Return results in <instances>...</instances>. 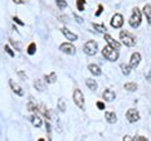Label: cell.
<instances>
[{
  "label": "cell",
  "instance_id": "obj_1",
  "mask_svg": "<svg viewBox=\"0 0 151 141\" xmlns=\"http://www.w3.org/2000/svg\"><path fill=\"white\" fill-rule=\"evenodd\" d=\"M102 54H103V57H105L107 60H110V62H115V60L119 59V49H115L111 45L103 47Z\"/></svg>",
  "mask_w": 151,
  "mask_h": 141
},
{
  "label": "cell",
  "instance_id": "obj_2",
  "mask_svg": "<svg viewBox=\"0 0 151 141\" xmlns=\"http://www.w3.org/2000/svg\"><path fill=\"white\" fill-rule=\"evenodd\" d=\"M120 39L126 47H134L136 44V37L134 34H131L130 32L122 30L120 33Z\"/></svg>",
  "mask_w": 151,
  "mask_h": 141
},
{
  "label": "cell",
  "instance_id": "obj_3",
  "mask_svg": "<svg viewBox=\"0 0 151 141\" xmlns=\"http://www.w3.org/2000/svg\"><path fill=\"white\" fill-rule=\"evenodd\" d=\"M141 12H140V9L139 8H134L132 9V14H131V18H130V25L132 28H137L140 24H141Z\"/></svg>",
  "mask_w": 151,
  "mask_h": 141
},
{
  "label": "cell",
  "instance_id": "obj_4",
  "mask_svg": "<svg viewBox=\"0 0 151 141\" xmlns=\"http://www.w3.org/2000/svg\"><path fill=\"white\" fill-rule=\"evenodd\" d=\"M97 48H98V45L97 43L94 40H88L86 44L83 45V50H84V53L88 54V55H94L97 53Z\"/></svg>",
  "mask_w": 151,
  "mask_h": 141
},
{
  "label": "cell",
  "instance_id": "obj_5",
  "mask_svg": "<svg viewBox=\"0 0 151 141\" xmlns=\"http://www.w3.org/2000/svg\"><path fill=\"white\" fill-rule=\"evenodd\" d=\"M73 101L79 109H83L84 97H83V93L81 92V90H78V88H76L74 92H73Z\"/></svg>",
  "mask_w": 151,
  "mask_h": 141
},
{
  "label": "cell",
  "instance_id": "obj_6",
  "mask_svg": "<svg viewBox=\"0 0 151 141\" xmlns=\"http://www.w3.org/2000/svg\"><path fill=\"white\" fill-rule=\"evenodd\" d=\"M126 119L129 120L130 124H135V122H137L140 120V114L137 110L135 109H130L129 111L126 112Z\"/></svg>",
  "mask_w": 151,
  "mask_h": 141
},
{
  "label": "cell",
  "instance_id": "obj_7",
  "mask_svg": "<svg viewBox=\"0 0 151 141\" xmlns=\"http://www.w3.org/2000/svg\"><path fill=\"white\" fill-rule=\"evenodd\" d=\"M111 25L113 28H121L122 25H124V17L121 15V14H115V15L112 17V19H111Z\"/></svg>",
  "mask_w": 151,
  "mask_h": 141
},
{
  "label": "cell",
  "instance_id": "obj_8",
  "mask_svg": "<svg viewBox=\"0 0 151 141\" xmlns=\"http://www.w3.org/2000/svg\"><path fill=\"white\" fill-rule=\"evenodd\" d=\"M59 49L62 50L63 53L69 54V55H73L76 53V47L73 44H70V43H63V44H60Z\"/></svg>",
  "mask_w": 151,
  "mask_h": 141
},
{
  "label": "cell",
  "instance_id": "obj_9",
  "mask_svg": "<svg viewBox=\"0 0 151 141\" xmlns=\"http://www.w3.org/2000/svg\"><path fill=\"white\" fill-rule=\"evenodd\" d=\"M105 39H106V42L108 43V45L113 47V48H115V49H120V48H121V44H120L117 40L113 39L110 34H106V33H105Z\"/></svg>",
  "mask_w": 151,
  "mask_h": 141
},
{
  "label": "cell",
  "instance_id": "obj_10",
  "mask_svg": "<svg viewBox=\"0 0 151 141\" xmlns=\"http://www.w3.org/2000/svg\"><path fill=\"white\" fill-rule=\"evenodd\" d=\"M62 33L65 35V38H67L68 40H70V42H76L78 39V35L74 34V33H72L69 29H67V28H62Z\"/></svg>",
  "mask_w": 151,
  "mask_h": 141
},
{
  "label": "cell",
  "instance_id": "obj_11",
  "mask_svg": "<svg viewBox=\"0 0 151 141\" xmlns=\"http://www.w3.org/2000/svg\"><path fill=\"white\" fill-rule=\"evenodd\" d=\"M9 84H10V87H12V90L14 91V93H17L18 96H23V95H24V92H23V88L19 86L18 83L14 82L13 79H10V81H9Z\"/></svg>",
  "mask_w": 151,
  "mask_h": 141
},
{
  "label": "cell",
  "instance_id": "obj_12",
  "mask_svg": "<svg viewBox=\"0 0 151 141\" xmlns=\"http://www.w3.org/2000/svg\"><path fill=\"white\" fill-rule=\"evenodd\" d=\"M140 60H141V55L140 53H134L131 55V59H130V64L132 68H136L137 65L140 64Z\"/></svg>",
  "mask_w": 151,
  "mask_h": 141
},
{
  "label": "cell",
  "instance_id": "obj_13",
  "mask_svg": "<svg viewBox=\"0 0 151 141\" xmlns=\"http://www.w3.org/2000/svg\"><path fill=\"white\" fill-rule=\"evenodd\" d=\"M102 96H103V98H105L106 101L111 102V101H113L116 98V93L113 92L112 90H110V88H107V90H105V92L102 93Z\"/></svg>",
  "mask_w": 151,
  "mask_h": 141
},
{
  "label": "cell",
  "instance_id": "obj_14",
  "mask_svg": "<svg viewBox=\"0 0 151 141\" xmlns=\"http://www.w3.org/2000/svg\"><path fill=\"white\" fill-rule=\"evenodd\" d=\"M88 69H89V72H91L92 74H94V76H101V74H102L101 68L98 67V65H96V64H89Z\"/></svg>",
  "mask_w": 151,
  "mask_h": 141
},
{
  "label": "cell",
  "instance_id": "obj_15",
  "mask_svg": "<svg viewBox=\"0 0 151 141\" xmlns=\"http://www.w3.org/2000/svg\"><path fill=\"white\" fill-rule=\"evenodd\" d=\"M105 117H106L107 122H110V124H115V122L117 121V116H116L115 112H106Z\"/></svg>",
  "mask_w": 151,
  "mask_h": 141
},
{
  "label": "cell",
  "instance_id": "obj_16",
  "mask_svg": "<svg viewBox=\"0 0 151 141\" xmlns=\"http://www.w3.org/2000/svg\"><path fill=\"white\" fill-rule=\"evenodd\" d=\"M144 14H145L146 19H147V23L151 25V5L146 4V5L144 6Z\"/></svg>",
  "mask_w": 151,
  "mask_h": 141
},
{
  "label": "cell",
  "instance_id": "obj_17",
  "mask_svg": "<svg viewBox=\"0 0 151 141\" xmlns=\"http://www.w3.org/2000/svg\"><path fill=\"white\" fill-rule=\"evenodd\" d=\"M34 87H35V90H38L39 92H43L44 91V81L43 79H35L34 81Z\"/></svg>",
  "mask_w": 151,
  "mask_h": 141
},
{
  "label": "cell",
  "instance_id": "obj_18",
  "mask_svg": "<svg viewBox=\"0 0 151 141\" xmlns=\"http://www.w3.org/2000/svg\"><path fill=\"white\" fill-rule=\"evenodd\" d=\"M32 124L34 125L35 127H40L42 124H43V121H42L40 117L35 114V115H33V116H32Z\"/></svg>",
  "mask_w": 151,
  "mask_h": 141
},
{
  "label": "cell",
  "instance_id": "obj_19",
  "mask_svg": "<svg viewBox=\"0 0 151 141\" xmlns=\"http://www.w3.org/2000/svg\"><path fill=\"white\" fill-rule=\"evenodd\" d=\"M86 84H87V87H88L91 91H96V90H97V83H96V81H94V79H92V78H87V79H86Z\"/></svg>",
  "mask_w": 151,
  "mask_h": 141
},
{
  "label": "cell",
  "instance_id": "obj_20",
  "mask_svg": "<svg viewBox=\"0 0 151 141\" xmlns=\"http://www.w3.org/2000/svg\"><path fill=\"white\" fill-rule=\"evenodd\" d=\"M124 88L126 91H129V92H135L136 90H137V84L136 83H125Z\"/></svg>",
  "mask_w": 151,
  "mask_h": 141
},
{
  "label": "cell",
  "instance_id": "obj_21",
  "mask_svg": "<svg viewBox=\"0 0 151 141\" xmlns=\"http://www.w3.org/2000/svg\"><path fill=\"white\" fill-rule=\"evenodd\" d=\"M131 64H125V63H122L121 64V69H122V73L125 74V76H129V74L131 73Z\"/></svg>",
  "mask_w": 151,
  "mask_h": 141
},
{
  "label": "cell",
  "instance_id": "obj_22",
  "mask_svg": "<svg viewBox=\"0 0 151 141\" xmlns=\"http://www.w3.org/2000/svg\"><path fill=\"white\" fill-rule=\"evenodd\" d=\"M44 79H45L47 83H54L55 79H57V74H55L54 72H52L50 74H48V76H45Z\"/></svg>",
  "mask_w": 151,
  "mask_h": 141
},
{
  "label": "cell",
  "instance_id": "obj_23",
  "mask_svg": "<svg viewBox=\"0 0 151 141\" xmlns=\"http://www.w3.org/2000/svg\"><path fill=\"white\" fill-rule=\"evenodd\" d=\"M35 50H37V45H35V43H30L29 44V47H28V54H30V55H33L35 53Z\"/></svg>",
  "mask_w": 151,
  "mask_h": 141
},
{
  "label": "cell",
  "instance_id": "obj_24",
  "mask_svg": "<svg viewBox=\"0 0 151 141\" xmlns=\"http://www.w3.org/2000/svg\"><path fill=\"white\" fill-rule=\"evenodd\" d=\"M55 4H57V6H58L59 9H64V8H67V1L65 0H55Z\"/></svg>",
  "mask_w": 151,
  "mask_h": 141
},
{
  "label": "cell",
  "instance_id": "obj_25",
  "mask_svg": "<svg viewBox=\"0 0 151 141\" xmlns=\"http://www.w3.org/2000/svg\"><path fill=\"white\" fill-rule=\"evenodd\" d=\"M77 9L79 12H83L84 10V4H86V0H77Z\"/></svg>",
  "mask_w": 151,
  "mask_h": 141
},
{
  "label": "cell",
  "instance_id": "obj_26",
  "mask_svg": "<svg viewBox=\"0 0 151 141\" xmlns=\"http://www.w3.org/2000/svg\"><path fill=\"white\" fill-rule=\"evenodd\" d=\"M93 28L96 29L97 32H101V33H106V27L102 25V24H94L93 23Z\"/></svg>",
  "mask_w": 151,
  "mask_h": 141
},
{
  "label": "cell",
  "instance_id": "obj_27",
  "mask_svg": "<svg viewBox=\"0 0 151 141\" xmlns=\"http://www.w3.org/2000/svg\"><path fill=\"white\" fill-rule=\"evenodd\" d=\"M58 109L62 112L65 111V103H64V101L62 100V98H59V100H58Z\"/></svg>",
  "mask_w": 151,
  "mask_h": 141
},
{
  "label": "cell",
  "instance_id": "obj_28",
  "mask_svg": "<svg viewBox=\"0 0 151 141\" xmlns=\"http://www.w3.org/2000/svg\"><path fill=\"white\" fill-rule=\"evenodd\" d=\"M4 49H5V52H6L9 55H10V57H14V55H15V54H14V52L12 50V48H10L9 45H5V47H4Z\"/></svg>",
  "mask_w": 151,
  "mask_h": 141
},
{
  "label": "cell",
  "instance_id": "obj_29",
  "mask_svg": "<svg viewBox=\"0 0 151 141\" xmlns=\"http://www.w3.org/2000/svg\"><path fill=\"white\" fill-rule=\"evenodd\" d=\"M102 10H103V6H102V4H100V5H98V10H97V13H96V17H100L101 13H102Z\"/></svg>",
  "mask_w": 151,
  "mask_h": 141
},
{
  "label": "cell",
  "instance_id": "obj_30",
  "mask_svg": "<svg viewBox=\"0 0 151 141\" xmlns=\"http://www.w3.org/2000/svg\"><path fill=\"white\" fill-rule=\"evenodd\" d=\"M132 140H137V141H142V140H147L145 137V136H135V137H132Z\"/></svg>",
  "mask_w": 151,
  "mask_h": 141
},
{
  "label": "cell",
  "instance_id": "obj_31",
  "mask_svg": "<svg viewBox=\"0 0 151 141\" xmlns=\"http://www.w3.org/2000/svg\"><path fill=\"white\" fill-rule=\"evenodd\" d=\"M13 19H14V22H17V23H18V24H19V25H24V23H23V22H22L20 19H19V18H18V17H14V18H13Z\"/></svg>",
  "mask_w": 151,
  "mask_h": 141
},
{
  "label": "cell",
  "instance_id": "obj_32",
  "mask_svg": "<svg viewBox=\"0 0 151 141\" xmlns=\"http://www.w3.org/2000/svg\"><path fill=\"white\" fill-rule=\"evenodd\" d=\"M96 105H97V107L100 110H105V105H103V102H97Z\"/></svg>",
  "mask_w": 151,
  "mask_h": 141
},
{
  "label": "cell",
  "instance_id": "obj_33",
  "mask_svg": "<svg viewBox=\"0 0 151 141\" xmlns=\"http://www.w3.org/2000/svg\"><path fill=\"white\" fill-rule=\"evenodd\" d=\"M18 74H19V76H20L23 79H24V81H25V79H27V76H25V74L24 73H23V72H20V70H19V72H18Z\"/></svg>",
  "mask_w": 151,
  "mask_h": 141
},
{
  "label": "cell",
  "instance_id": "obj_34",
  "mask_svg": "<svg viewBox=\"0 0 151 141\" xmlns=\"http://www.w3.org/2000/svg\"><path fill=\"white\" fill-rule=\"evenodd\" d=\"M74 17H76V20H77L78 23H83V19H82L81 17H77V15H76V14H74Z\"/></svg>",
  "mask_w": 151,
  "mask_h": 141
},
{
  "label": "cell",
  "instance_id": "obj_35",
  "mask_svg": "<svg viewBox=\"0 0 151 141\" xmlns=\"http://www.w3.org/2000/svg\"><path fill=\"white\" fill-rule=\"evenodd\" d=\"M13 1L15 4H23V3H24V0H13Z\"/></svg>",
  "mask_w": 151,
  "mask_h": 141
},
{
  "label": "cell",
  "instance_id": "obj_36",
  "mask_svg": "<svg viewBox=\"0 0 151 141\" xmlns=\"http://www.w3.org/2000/svg\"><path fill=\"white\" fill-rule=\"evenodd\" d=\"M124 140H125V141H126V140L129 141V140H132V137H131V136H124Z\"/></svg>",
  "mask_w": 151,
  "mask_h": 141
}]
</instances>
